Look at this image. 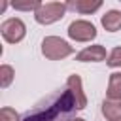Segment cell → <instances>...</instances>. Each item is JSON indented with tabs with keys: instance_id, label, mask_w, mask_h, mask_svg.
Wrapping results in <instances>:
<instances>
[{
	"instance_id": "3957f363",
	"label": "cell",
	"mask_w": 121,
	"mask_h": 121,
	"mask_svg": "<svg viewBox=\"0 0 121 121\" xmlns=\"http://www.w3.org/2000/svg\"><path fill=\"white\" fill-rule=\"evenodd\" d=\"M66 2H42V6L34 11V19L40 25H51L64 17L66 13Z\"/></svg>"
},
{
	"instance_id": "6da1fadb",
	"label": "cell",
	"mask_w": 121,
	"mask_h": 121,
	"mask_svg": "<svg viewBox=\"0 0 121 121\" xmlns=\"http://www.w3.org/2000/svg\"><path fill=\"white\" fill-rule=\"evenodd\" d=\"M78 110L76 98L70 89L47 96L32 112H28L21 121H74V112Z\"/></svg>"
},
{
	"instance_id": "9a60e30c",
	"label": "cell",
	"mask_w": 121,
	"mask_h": 121,
	"mask_svg": "<svg viewBox=\"0 0 121 121\" xmlns=\"http://www.w3.org/2000/svg\"><path fill=\"white\" fill-rule=\"evenodd\" d=\"M0 121H21L19 119V113L13 110V108H2L0 110Z\"/></svg>"
},
{
	"instance_id": "2e32d148",
	"label": "cell",
	"mask_w": 121,
	"mask_h": 121,
	"mask_svg": "<svg viewBox=\"0 0 121 121\" xmlns=\"http://www.w3.org/2000/svg\"><path fill=\"white\" fill-rule=\"evenodd\" d=\"M74 121H85V119H81V117H76V119H74Z\"/></svg>"
},
{
	"instance_id": "e0dca14e",
	"label": "cell",
	"mask_w": 121,
	"mask_h": 121,
	"mask_svg": "<svg viewBox=\"0 0 121 121\" xmlns=\"http://www.w3.org/2000/svg\"><path fill=\"white\" fill-rule=\"evenodd\" d=\"M113 121H121V117H119V119H113Z\"/></svg>"
},
{
	"instance_id": "7c38bea8",
	"label": "cell",
	"mask_w": 121,
	"mask_h": 121,
	"mask_svg": "<svg viewBox=\"0 0 121 121\" xmlns=\"http://www.w3.org/2000/svg\"><path fill=\"white\" fill-rule=\"evenodd\" d=\"M13 76H15L13 68H11L9 64H2V66H0V87H2V89L9 87V83L13 81Z\"/></svg>"
},
{
	"instance_id": "8992f818",
	"label": "cell",
	"mask_w": 121,
	"mask_h": 121,
	"mask_svg": "<svg viewBox=\"0 0 121 121\" xmlns=\"http://www.w3.org/2000/svg\"><path fill=\"white\" fill-rule=\"evenodd\" d=\"M66 89L72 91V95H74V98H76V104H78V110H85V106H87V96H85V93H83L81 78H79L78 74L68 76V79H66Z\"/></svg>"
},
{
	"instance_id": "7a4b0ae2",
	"label": "cell",
	"mask_w": 121,
	"mask_h": 121,
	"mask_svg": "<svg viewBox=\"0 0 121 121\" xmlns=\"http://www.w3.org/2000/svg\"><path fill=\"white\" fill-rule=\"evenodd\" d=\"M42 53L49 60H60V59L72 55L74 47L59 36H45L43 42H42Z\"/></svg>"
},
{
	"instance_id": "9c48e42d",
	"label": "cell",
	"mask_w": 121,
	"mask_h": 121,
	"mask_svg": "<svg viewBox=\"0 0 121 121\" xmlns=\"http://www.w3.org/2000/svg\"><path fill=\"white\" fill-rule=\"evenodd\" d=\"M102 26L108 32H117L121 28V11L119 9H110L102 15Z\"/></svg>"
},
{
	"instance_id": "30bf717a",
	"label": "cell",
	"mask_w": 121,
	"mask_h": 121,
	"mask_svg": "<svg viewBox=\"0 0 121 121\" xmlns=\"http://www.w3.org/2000/svg\"><path fill=\"white\" fill-rule=\"evenodd\" d=\"M102 115L108 119V121H113V119H119L121 117V100H104L102 102Z\"/></svg>"
},
{
	"instance_id": "5bb4252c",
	"label": "cell",
	"mask_w": 121,
	"mask_h": 121,
	"mask_svg": "<svg viewBox=\"0 0 121 121\" xmlns=\"http://www.w3.org/2000/svg\"><path fill=\"white\" fill-rule=\"evenodd\" d=\"M15 9H21V11H36L40 6H42V2H38V0H32V2H13L11 4Z\"/></svg>"
},
{
	"instance_id": "277c9868",
	"label": "cell",
	"mask_w": 121,
	"mask_h": 121,
	"mask_svg": "<svg viewBox=\"0 0 121 121\" xmlns=\"http://www.w3.org/2000/svg\"><path fill=\"white\" fill-rule=\"evenodd\" d=\"M0 32H2V36H4L6 42L17 43V42H21V40L25 38L26 26H25V23H23L21 19L11 17V19H6V21L0 25Z\"/></svg>"
},
{
	"instance_id": "52a82bcc",
	"label": "cell",
	"mask_w": 121,
	"mask_h": 121,
	"mask_svg": "<svg viewBox=\"0 0 121 121\" xmlns=\"http://www.w3.org/2000/svg\"><path fill=\"white\" fill-rule=\"evenodd\" d=\"M104 59H106L104 45H89L76 55V60H79V62H100Z\"/></svg>"
},
{
	"instance_id": "8fae6325",
	"label": "cell",
	"mask_w": 121,
	"mask_h": 121,
	"mask_svg": "<svg viewBox=\"0 0 121 121\" xmlns=\"http://www.w3.org/2000/svg\"><path fill=\"white\" fill-rule=\"evenodd\" d=\"M106 95L110 100H121V72H113L110 76Z\"/></svg>"
},
{
	"instance_id": "5b68a950",
	"label": "cell",
	"mask_w": 121,
	"mask_h": 121,
	"mask_svg": "<svg viewBox=\"0 0 121 121\" xmlns=\"http://www.w3.org/2000/svg\"><path fill=\"white\" fill-rule=\"evenodd\" d=\"M68 36L76 42H91L96 38V28L93 23L89 21H83V19H78V21H72L70 26H68Z\"/></svg>"
},
{
	"instance_id": "ba28073f",
	"label": "cell",
	"mask_w": 121,
	"mask_h": 121,
	"mask_svg": "<svg viewBox=\"0 0 121 121\" xmlns=\"http://www.w3.org/2000/svg\"><path fill=\"white\" fill-rule=\"evenodd\" d=\"M100 6H102L100 0H68V2H66V8H68V9H74V11L83 13V15L96 11Z\"/></svg>"
},
{
	"instance_id": "4fadbf2b",
	"label": "cell",
	"mask_w": 121,
	"mask_h": 121,
	"mask_svg": "<svg viewBox=\"0 0 121 121\" xmlns=\"http://www.w3.org/2000/svg\"><path fill=\"white\" fill-rule=\"evenodd\" d=\"M108 66L110 68H119L121 66V47H113L112 53L108 55Z\"/></svg>"
}]
</instances>
